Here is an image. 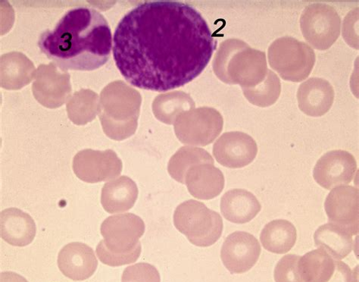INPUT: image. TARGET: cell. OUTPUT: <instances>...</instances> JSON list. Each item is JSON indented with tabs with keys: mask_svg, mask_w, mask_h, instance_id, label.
Wrapping results in <instances>:
<instances>
[{
	"mask_svg": "<svg viewBox=\"0 0 359 282\" xmlns=\"http://www.w3.org/2000/svg\"><path fill=\"white\" fill-rule=\"evenodd\" d=\"M217 43L196 8L159 0L140 4L121 18L113 36L112 53L130 86L166 92L200 76Z\"/></svg>",
	"mask_w": 359,
	"mask_h": 282,
	"instance_id": "1",
	"label": "cell"
},
{
	"mask_svg": "<svg viewBox=\"0 0 359 282\" xmlns=\"http://www.w3.org/2000/svg\"><path fill=\"white\" fill-rule=\"evenodd\" d=\"M112 46L106 18L89 7L71 9L39 41L42 53L62 71L90 72L101 68L109 60Z\"/></svg>",
	"mask_w": 359,
	"mask_h": 282,
	"instance_id": "2",
	"label": "cell"
},
{
	"mask_svg": "<svg viewBox=\"0 0 359 282\" xmlns=\"http://www.w3.org/2000/svg\"><path fill=\"white\" fill-rule=\"evenodd\" d=\"M104 240L97 247L103 264L117 267L135 262L140 256V239L145 232V223L133 213L109 216L101 224Z\"/></svg>",
	"mask_w": 359,
	"mask_h": 282,
	"instance_id": "3",
	"label": "cell"
},
{
	"mask_svg": "<svg viewBox=\"0 0 359 282\" xmlns=\"http://www.w3.org/2000/svg\"><path fill=\"white\" fill-rule=\"evenodd\" d=\"M174 224L189 241L201 248L213 246L221 238L224 228L219 213L195 200L177 206L174 213Z\"/></svg>",
	"mask_w": 359,
	"mask_h": 282,
	"instance_id": "4",
	"label": "cell"
},
{
	"mask_svg": "<svg viewBox=\"0 0 359 282\" xmlns=\"http://www.w3.org/2000/svg\"><path fill=\"white\" fill-rule=\"evenodd\" d=\"M271 67L280 78L292 82L306 79L313 71L316 56L307 43L294 37L283 36L273 41L269 49Z\"/></svg>",
	"mask_w": 359,
	"mask_h": 282,
	"instance_id": "5",
	"label": "cell"
},
{
	"mask_svg": "<svg viewBox=\"0 0 359 282\" xmlns=\"http://www.w3.org/2000/svg\"><path fill=\"white\" fill-rule=\"evenodd\" d=\"M300 27L304 39L313 48L326 51L339 36L341 18L333 6L313 4L302 12Z\"/></svg>",
	"mask_w": 359,
	"mask_h": 282,
	"instance_id": "6",
	"label": "cell"
},
{
	"mask_svg": "<svg viewBox=\"0 0 359 282\" xmlns=\"http://www.w3.org/2000/svg\"><path fill=\"white\" fill-rule=\"evenodd\" d=\"M262 252L260 243L252 234L235 231L226 237L221 250L224 266L232 274H243L257 264Z\"/></svg>",
	"mask_w": 359,
	"mask_h": 282,
	"instance_id": "7",
	"label": "cell"
},
{
	"mask_svg": "<svg viewBox=\"0 0 359 282\" xmlns=\"http://www.w3.org/2000/svg\"><path fill=\"white\" fill-rule=\"evenodd\" d=\"M358 189L353 186L333 188L327 196L325 210L329 223L337 225L349 234H358Z\"/></svg>",
	"mask_w": 359,
	"mask_h": 282,
	"instance_id": "8",
	"label": "cell"
},
{
	"mask_svg": "<svg viewBox=\"0 0 359 282\" xmlns=\"http://www.w3.org/2000/svg\"><path fill=\"white\" fill-rule=\"evenodd\" d=\"M357 171L355 157L345 150H332L321 156L313 170L315 181L326 190L352 182Z\"/></svg>",
	"mask_w": 359,
	"mask_h": 282,
	"instance_id": "9",
	"label": "cell"
},
{
	"mask_svg": "<svg viewBox=\"0 0 359 282\" xmlns=\"http://www.w3.org/2000/svg\"><path fill=\"white\" fill-rule=\"evenodd\" d=\"M257 152L256 141L241 133L224 134L213 147L217 161L231 168H243L250 164Z\"/></svg>",
	"mask_w": 359,
	"mask_h": 282,
	"instance_id": "10",
	"label": "cell"
},
{
	"mask_svg": "<svg viewBox=\"0 0 359 282\" xmlns=\"http://www.w3.org/2000/svg\"><path fill=\"white\" fill-rule=\"evenodd\" d=\"M57 262L62 274L74 281L90 278L98 267L95 253L86 243L81 242L65 246L59 253Z\"/></svg>",
	"mask_w": 359,
	"mask_h": 282,
	"instance_id": "11",
	"label": "cell"
},
{
	"mask_svg": "<svg viewBox=\"0 0 359 282\" xmlns=\"http://www.w3.org/2000/svg\"><path fill=\"white\" fill-rule=\"evenodd\" d=\"M334 90L324 79L311 78L300 84L297 91L299 109L307 116H323L332 108Z\"/></svg>",
	"mask_w": 359,
	"mask_h": 282,
	"instance_id": "12",
	"label": "cell"
},
{
	"mask_svg": "<svg viewBox=\"0 0 359 282\" xmlns=\"http://www.w3.org/2000/svg\"><path fill=\"white\" fill-rule=\"evenodd\" d=\"M0 234L11 246L25 247L35 238L36 224L29 214L17 208L6 209L0 213Z\"/></svg>",
	"mask_w": 359,
	"mask_h": 282,
	"instance_id": "13",
	"label": "cell"
},
{
	"mask_svg": "<svg viewBox=\"0 0 359 282\" xmlns=\"http://www.w3.org/2000/svg\"><path fill=\"white\" fill-rule=\"evenodd\" d=\"M224 177L219 168L210 165L194 167L187 173L185 184L196 199L209 201L221 194Z\"/></svg>",
	"mask_w": 359,
	"mask_h": 282,
	"instance_id": "14",
	"label": "cell"
},
{
	"mask_svg": "<svg viewBox=\"0 0 359 282\" xmlns=\"http://www.w3.org/2000/svg\"><path fill=\"white\" fill-rule=\"evenodd\" d=\"M261 209L262 206L257 197L244 189L226 192L221 200V211L224 217L235 224L250 222Z\"/></svg>",
	"mask_w": 359,
	"mask_h": 282,
	"instance_id": "15",
	"label": "cell"
},
{
	"mask_svg": "<svg viewBox=\"0 0 359 282\" xmlns=\"http://www.w3.org/2000/svg\"><path fill=\"white\" fill-rule=\"evenodd\" d=\"M138 197L136 183L127 176L104 184L101 193V204L108 213L114 214L133 208Z\"/></svg>",
	"mask_w": 359,
	"mask_h": 282,
	"instance_id": "16",
	"label": "cell"
},
{
	"mask_svg": "<svg viewBox=\"0 0 359 282\" xmlns=\"http://www.w3.org/2000/svg\"><path fill=\"white\" fill-rule=\"evenodd\" d=\"M316 246L336 260L346 258L353 248V235L332 223L321 225L314 235Z\"/></svg>",
	"mask_w": 359,
	"mask_h": 282,
	"instance_id": "17",
	"label": "cell"
},
{
	"mask_svg": "<svg viewBox=\"0 0 359 282\" xmlns=\"http://www.w3.org/2000/svg\"><path fill=\"white\" fill-rule=\"evenodd\" d=\"M297 239L296 227L285 220H276L268 223L260 235L264 248L278 255L288 253L294 247Z\"/></svg>",
	"mask_w": 359,
	"mask_h": 282,
	"instance_id": "18",
	"label": "cell"
},
{
	"mask_svg": "<svg viewBox=\"0 0 359 282\" xmlns=\"http://www.w3.org/2000/svg\"><path fill=\"white\" fill-rule=\"evenodd\" d=\"M298 267L304 282H328L334 274L336 260L318 248L300 257Z\"/></svg>",
	"mask_w": 359,
	"mask_h": 282,
	"instance_id": "19",
	"label": "cell"
},
{
	"mask_svg": "<svg viewBox=\"0 0 359 282\" xmlns=\"http://www.w3.org/2000/svg\"><path fill=\"white\" fill-rule=\"evenodd\" d=\"M93 159L76 158L74 170L81 180L88 183L106 182L120 175L121 164L116 158L103 159L101 163H95Z\"/></svg>",
	"mask_w": 359,
	"mask_h": 282,
	"instance_id": "20",
	"label": "cell"
},
{
	"mask_svg": "<svg viewBox=\"0 0 359 282\" xmlns=\"http://www.w3.org/2000/svg\"><path fill=\"white\" fill-rule=\"evenodd\" d=\"M203 163H214L212 156L199 148H182L169 164L168 172L177 182L185 184L188 168L192 165Z\"/></svg>",
	"mask_w": 359,
	"mask_h": 282,
	"instance_id": "21",
	"label": "cell"
},
{
	"mask_svg": "<svg viewBox=\"0 0 359 282\" xmlns=\"http://www.w3.org/2000/svg\"><path fill=\"white\" fill-rule=\"evenodd\" d=\"M281 92L280 79L276 73L269 71L267 79L261 88L256 92L249 93V99L262 107L273 105L278 100Z\"/></svg>",
	"mask_w": 359,
	"mask_h": 282,
	"instance_id": "22",
	"label": "cell"
},
{
	"mask_svg": "<svg viewBox=\"0 0 359 282\" xmlns=\"http://www.w3.org/2000/svg\"><path fill=\"white\" fill-rule=\"evenodd\" d=\"M300 256L288 255L282 257L273 271L276 282H304L298 267Z\"/></svg>",
	"mask_w": 359,
	"mask_h": 282,
	"instance_id": "23",
	"label": "cell"
},
{
	"mask_svg": "<svg viewBox=\"0 0 359 282\" xmlns=\"http://www.w3.org/2000/svg\"><path fill=\"white\" fill-rule=\"evenodd\" d=\"M121 282H161V278L154 266L140 262L125 269Z\"/></svg>",
	"mask_w": 359,
	"mask_h": 282,
	"instance_id": "24",
	"label": "cell"
},
{
	"mask_svg": "<svg viewBox=\"0 0 359 282\" xmlns=\"http://www.w3.org/2000/svg\"><path fill=\"white\" fill-rule=\"evenodd\" d=\"M358 8L348 13L345 18V22L343 27V36L346 41L353 47V48L358 49Z\"/></svg>",
	"mask_w": 359,
	"mask_h": 282,
	"instance_id": "25",
	"label": "cell"
},
{
	"mask_svg": "<svg viewBox=\"0 0 359 282\" xmlns=\"http://www.w3.org/2000/svg\"><path fill=\"white\" fill-rule=\"evenodd\" d=\"M328 282H355V277L353 271L345 262L336 260L334 274Z\"/></svg>",
	"mask_w": 359,
	"mask_h": 282,
	"instance_id": "26",
	"label": "cell"
},
{
	"mask_svg": "<svg viewBox=\"0 0 359 282\" xmlns=\"http://www.w3.org/2000/svg\"><path fill=\"white\" fill-rule=\"evenodd\" d=\"M0 282H28L26 278L13 271H4L0 275Z\"/></svg>",
	"mask_w": 359,
	"mask_h": 282,
	"instance_id": "27",
	"label": "cell"
}]
</instances>
